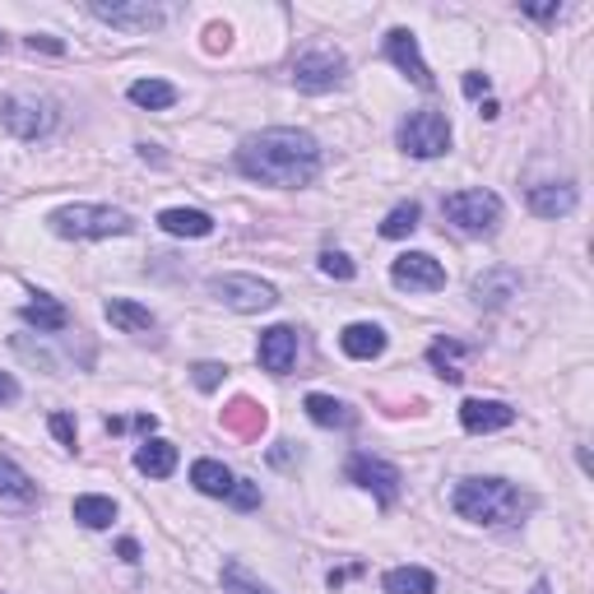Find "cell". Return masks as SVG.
Instances as JSON below:
<instances>
[{"mask_svg": "<svg viewBox=\"0 0 594 594\" xmlns=\"http://www.w3.org/2000/svg\"><path fill=\"white\" fill-rule=\"evenodd\" d=\"M237 168L242 177H251L260 186H311L321 172V145L311 131H297V126H274V131H260L251 139H242L237 149Z\"/></svg>", "mask_w": 594, "mask_h": 594, "instance_id": "6da1fadb", "label": "cell"}, {"mask_svg": "<svg viewBox=\"0 0 594 594\" xmlns=\"http://www.w3.org/2000/svg\"><path fill=\"white\" fill-rule=\"evenodd\" d=\"M450 506H456L460 520L502 530V525H520V516L530 511V497L506 479H460L456 493H450Z\"/></svg>", "mask_w": 594, "mask_h": 594, "instance_id": "7a4b0ae2", "label": "cell"}, {"mask_svg": "<svg viewBox=\"0 0 594 594\" xmlns=\"http://www.w3.org/2000/svg\"><path fill=\"white\" fill-rule=\"evenodd\" d=\"M47 223H51V233L57 237H75V242L126 237L135 228V219L126 214V209H112V205H61Z\"/></svg>", "mask_w": 594, "mask_h": 594, "instance_id": "3957f363", "label": "cell"}, {"mask_svg": "<svg viewBox=\"0 0 594 594\" xmlns=\"http://www.w3.org/2000/svg\"><path fill=\"white\" fill-rule=\"evenodd\" d=\"M442 214L460 237H493L502 223V196H493V190H456V196H446Z\"/></svg>", "mask_w": 594, "mask_h": 594, "instance_id": "277c9868", "label": "cell"}, {"mask_svg": "<svg viewBox=\"0 0 594 594\" xmlns=\"http://www.w3.org/2000/svg\"><path fill=\"white\" fill-rule=\"evenodd\" d=\"M209 293L228 311H242V317H256V311H270L279 302V288L256 274H214L209 279Z\"/></svg>", "mask_w": 594, "mask_h": 594, "instance_id": "5b68a950", "label": "cell"}, {"mask_svg": "<svg viewBox=\"0 0 594 594\" xmlns=\"http://www.w3.org/2000/svg\"><path fill=\"white\" fill-rule=\"evenodd\" d=\"M399 149L413 153V159H442L450 149V121L442 112H409L405 126H399Z\"/></svg>", "mask_w": 594, "mask_h": 594, "instance_id": "8992f818", "label": "cell"}, {"mask_svg": "<svg viewBox=\"0 0 594 594\" xmlns=\"http://www.w3.org/2000/svg\"><path fill=\"white\" fill-rule=\"evenodd\" d=\"M348 79V61L344 51H330V47H317V51H302L293 61V84L302 94H330V89H344Z\"/></svg>", "mask_w": 594, "mask_h": 594, "instance_id": "52a82bcc", "label": "cell"}, {"mask_svg": "<svg viewBox=\"0 0 594 594\" xmlns=\"http://www.w3.org/2000/svg\"><path fill=\"white\" fill-rule=\"evenodd\" d=\"M0 126L14 139H42L57 131V102L51 98H5L0 102Z\"/></svg>", "mask_w": 594, "mask_h": 594, "instance_id": "ba28073f", "label": "cell"}, {"mask_svg": "<svg viewBox=\"0 0 594 594\" xmlns=\"http://www.w3.org/2000/svg\"><path fill=\"white\" fill-rule=\"evenodd\" d=\"M89 14H94V20H102V24L121 28V33H159L168 24V10L149 5V0H112V5H108V0H94Z\"/></svg>", "mask_w": 594, "mask_h": 594, "instance_id": "9c48e42d", "label": "cell"}, {"mask_svg": "<svg viewBox=\"0 0 594 594\" xmlns=\"http://www.w3.org/2000/svg\"><path fill=\"white\" fill-rule=\"evenodd\" d=\"M344 474H348V483H358V487H367L381 506H391L395 497H399V469L391 465V460H381V456H367V450H354L348 456V465H344Z\"/></svg>", "mask_w": 594, "mask_h": 594, "instance_id": "30bf717a", "label": "cell"}, {"mask_svg": "<svg viewBox=\"0 0 594 594\" xmlns=\"http://www.w3.org/2000/svg\"><path fill=\"white\" fill-rule=\"evenodd\" d=\"M391 284L405 293H436V288H446V270L428 251H405L391 260Z\"/></svg>", "mask_w": 594, "mask_h": 594, "instance_id": "8fae6325", "label": "cell"}, {"mask_svg": "<svg viewBox=\"0 0 594 594\" xmlns=\"http://www.w3.org/2000/svg\"><path fill=\"white\" fill-rule=\"evenodd\" d=\"M381 51H386V61H391L395 70H405L418 89H432V84H436L432 70H428V61H423V51H418V38H413L409 28H391V33H386V47H381Z\"/></svg>", "mask_w": 594, "mask_h": 594, "instance_id": "7c38bea8", "label": "cell"}, {"mask_svg": "<svg viewBox=\"0 0 594 594\" xmlns=\"http://www.w3.org/2000/svg\"><path fill=\"white\" fill-rule=\"evenodd\" d=\"M256 358H260L265 372L288 376L293 362H297V330L293 325H270L265 335H260V344H256Z\"/></svg>", "mask_w": 594, "mask_h": 594, "instance_id": "4fadbf2b", "label": "cell"}, {"mask_svg": "<svg viewBox=\"0 0 594 594\" xmlns=\"http://www.w3.org/2000/svg\"><path fill=\"white\" fill-rule=\"evenodd\" d=\"M516 423V409L502 405V399H465L460 405V428L465 432H502Z\"/></svg>", "mask_w": 594, "mask_h": 594, "instance_id": "5bb4252c", "label": "cell"}, {"mask_svg": "<svg viewBox=\"0 0 594 594\" xmlns=\"http://www.w3.org/2000/svg\"><path fill=\"white\" fill-rule=\"evenodd\" d=\"M530 214L539 219H567L571 209H576V186L571 182H539L530 186Z\"/></svg>", "mask_w": 594, "mask_h": 594, "instance_id": "9a60e30c", "label": "cell"}, {"mask_svg": "<svg viewBox=\"0 0 594 594\" xmlns=\"http://www.w3.org/2000/svg\"><path fill=\"white\" fill-rule=\"evenodd\" d=\"M223 432H233V436H242V442H256L260 432H265V423H270V413L256 405V399H247V395H237L228 409H223Z\"/></svg>", "mask_w": 594, "mask_h": 594, "instance_id": "2e32d148", "label": "cell"}, {"mask_svg": "<svg viewBox=\"0 0 594 594\" xmlns=\"http://www.w3.org/2000/svg\"><path fill=\"white\" fill-rule=\"evenodd\" d=\"M108 321L112 325H121L126 335H139V339H149V335H159V317H153L149 307H139V302H131V297H108Z\"/></svg>", "mask_w": 594, "mask_h": 594, "instance_id": "e0dca14e", "label": "cell"}, {"mask_svg": "<svg viewBox=\"0 0 594 594\" xmlns=\"http://www.w3.org/2000/svg\"><path fill=\"white\" fill-rule=\"evenodd\" d=\"M339 348H344V354L354 358V362H372V358L386 354V330L372 325V321H354V325H348L344 335H339Z\"/></svg>", "mask_w": 594, "mask_h": 594, "instance_id": "ac0fdd59", "label": "cell"}, {"mask_svg": "<svg viewBox=\"0 0 594 594\" xmlns=\"http://www.w3.org/2000/svg\"><path fill=\"white\" fill-rule=\"evenodd\" d=\"M520 293V274L516 270H487L474 279V302L479 307H506Z\"/></svg>", "mask_w": 594, "mask_h": 594, "instance_id": "d6986e66", "label": "cell"}, {"mask_svg": "<svg viewBox=\"0 0 594 594\" xmlns=\"http://www.w3.org/2000/svg\"><path fill=\"white\" fill-rule=\"evenodd\" d=\"M20 317H24L28 325H38V335H61V330L70 325V311L57 302V297H47V293H38L33 302H24Z\"/></svg>", "mask_w": 594, "mask_h": 594, "instance_id": "ffe728a7", "label": "cell"}, {"mask_svg": "<svg viewBox=\"0 0 594 594\" xmlns=\"http://www.w3.org/2000/svg\"><path fill=\"white\" fill-rule=\"evenodd\" d=\"M135 469L149 479H168L172 469H177V446L163 442V436H149V442L135 450Z\"/></svg>", "mask_w": 594, "mask_h": 594, "instance_id": "44dd1931", "label": "cell"}, {"mask_svg": "<svg viewBox=\"0 0 594 594\" xmlns=\"http://www.w3.org/2000/svg\"><path fill=\"white\" fill-rule=\"evenodd\" d=\"M159 228L172 233V237H209L214 233V219H209L205 209H163Z\"/></svg>", "mask_w": 594, "mask_h": 594, "instance_id": "7402d4cb", "label": "cell"}, {"mask_svg": "<svg viewBox=\"0 0 594 594\" xmlns=\"http://www.w3.org/2000/svg\"><path fill=\"white\" fill-rule=\"evenodd\" d=\"M386 594H436V576L428 567H391L381 576Z\"/></svg>", "mask_w": 594, "mask_h": 594, "instance_id": "603a6c76", "label": "cell"}, {"mask_svg": "<svg viewBox=\"0 0 594 594\" xmlns=\"http://www.w3.org/2000/svg\"><path fill=\"white\" fill-rule=\"evenodd\" d=\"M302 409H307V418L317 428H354V409H348L344 399H335V395H307Z\"/></svg>", "mask_w": 594, "mask_h": 594, "instance_id": "cb8c5ba5", "label": "cell"}, {"mask_svg": "<svg viewBox=\"0 0 594 594\" xmlns=\"http://www.w3.org/2000/svg\"><path fill=\"white\" fill-rule=\"evenodd\" d=\"M190 483H196V493H205V497H228L233 469L223 460H196L190 465Z\"/></svg>", "mask_w": 594, "mask_h": 594, "instance_id": "d4e9b609", "label": "cell"}, {"mask_svg": "<svg viewBox=\"0 0 594 594\" xmlns=\"http://www.w3.org/2000/svg\"><path fill=\"white\" fill-rule=\"evenodd\" d=\"M70 516H75L84 530H108L116 520V502L98 497V493H84V497H75V506H70Z\"/></svg>", "mask_w": 594, "mask_h": 594, "instance_id": "484cf974", "label": "cell"}, {"mask_svg": "<svg viewBox=\"0 0 594 594\" xmlns=\"http://www.w3.org/2000/svg\"><path fill=\"white\" fill-rule=\"evenodd\" d=\"M0 502H38V483L10 456H0Z\"/></svg>", "mask_w": 594, "mask_h": 594, "instance_id": "4316f807", "label": "cell"}, {"mask_svg": "<svg viewBox=\"0 0 594 594\" xmlns=\"http://www.w3.org/2000/svg\"><path fill=\"white\" fill-rule=\"evenodd\" d=\"M131 102L135 108H149V112H163L177 102V89H172L168 79H135L131 84Z\"/></svg>", "mask_w": 594, "mask_h": 594, "instance_id": "83f0119b", "label": "cell"}, {"mask_svg": "<svg viewBox=\"0 0 594 594\" xmlns=\"http://www.w3.org/2000/svg\"><path fill=\"white\" fill-rule=\"evenodd\" d=\"M428 362L436 367V376L460 381V376H465V344H456V339H436V344L428 348Z\"/></svg>", "mask_w": 594, "mask_h": 594, "instance_id": "f1b7e54d", "label": "cell"}, {"mask_svg": "<svg viewBox=\"0 0 594 594\" xmlns=\"http://www.w3.org/2000/svg\"><path fill=\"white\" fill-rule=\"evenodd\" d=\"M223 594H274V585H265L260 576L242 567L237 557H228V562H223Z\"/></svg>", "mask_w": 594, "mask_h": 594, "instance_id": "f546056e", "label": "cell"}, {"mask_svg": "<svg viewBox=\"0 0 594 594\" xmlns=\"http://www.w3.org/2000/svg\"><path fill=\"white\" fill-rule=\"evenodd\" d=\"M418 219H423V209H418V200H405V205H395L386 219H381V237H409L418 228Z\"/></svg>", "mask_w": 594, "mask_h": 594, "instance_id": "4dcf8cb0", "label": "cell"}, {"mask_svg": "<svg viewBox=\"0 0 594 594\" xmlns=\"http://www.w3.org/2000/svg\"><path fill=\"white\" fill-rule=\"evenodd\" d=\"M321 274H330V279H344V284H348V279L358 274V265H354V260H348L344 251H321Z\"/></svg>", "mask_w": 594, "mask_h": 594, "instance_id": "1f68e13d", "label": "cell"}, {"mask_svg": "<svg viewBox=\"0 0 594 594\" xmlns=\"http://www.w3.org/2000/svg\"><path fill=\"white\" fill-rule=\"evenodd\" d=\"M228 502L237 506V511H256V506H260V487H256V483H247V479H233V487H228Z\"/></svg>", "mask_w": 594, "mask_h": 594, "instance_id": "d6a6232c", "label": "cell"}, {"mask_svg": "<svg viewBox=\"0 0 594 594\" xmlns=\"http://www.w3.org/2000/svg\"><path fill=\"white\" fill-rule=\"evenodd\" d=\"M190 376H196L200 391H219V381L228 376V367H223V362H196V367H190Z\"/></svg>", "mask_w": 594, "mask_h": 594, "instance_id": "836d02e7", "label": "cell"}, {"mask_svg": "<svg viewBox=\"0 0 594 594\" xmlns=\"http://www.w3.org/2000/svg\"><path fill=\"white\" fill-rule=\"evenodd\" d=\"M51 436H57L61 446L75 450V418H70V413H51Z\"/></svg>", "mask_w": 594, "mask_h": 594, "instance_id": "e575fe53", "label": "cell"}, {"mask_svg": "<svg viewBox=\"0 0 594 594\" xmlns=\"http://www.w3.org/2000/svg\"><path fill=\"white\" fill-rule=\"evenodd\" d=\"M228 38H233L228 24H209V28H205V47H209V51H223V47H228Z\"/></svg>", "mask_w": 594, "mask_h": 594, "instance_id": "d590c367", "label": "cell"}, {"mask_svg": "<svg viewBox=\"0 0 594 594\" xmlns=\"http://www.w3.org/2000/svg\"><path fill=\"white\" fill-rule=\"evenodd\" d=\"M28 47H33V51L42 47V51H51V57H61V51H65V42H61V38H47V33H33Z\"/></svg>", "mask_w": 594, "mask_h": 594, "instance_id": "8d00e7d4", "label": "cell"}, {"mask_svg": "<svg viewBox=\"0 0 594 594\" xmlns=\"http://www.w3.org/2000/svg\"><path fill=\"white\" fill-rule=\"evenodd\" d=\"M10 399H20V381L10 372H0V405H10Z\"/></svg>", "mask_w": 594, "mask_h": 594, "instance_id": "74e56055", "label": "cell"}, {"mask_svg": "<svg viewBox=\"0 0 594 594\" xmlns=\"http://www.w3.org/2000/svg\"><path fill=\"white\" fill-rule=\"evenodd\" d=\"M525 14H530V20H557L562 5H525Z\"/></svg>", "mask_w": 594, "mask_h": 594, "instance_id": "f35d334b", "label": "cell"}, {"mask_svg": "<svg viewBox=\"0 0 594 594\" xmlns=\"http://www.w3.org/2000/svg\"><path fill=\"white\" fill-rule=\"evenodd\" d=\"M465 94H469V98L487 94V75H465Z\"/></svg>", "mask_w": 594, "mask_h": 594, "instance_id": "ab89813d", "label": "cell"}, {"mask_svg": "<svg viewBox=\"0 0 594 594\" xmlns=\"http://www.w3.org/2000/svg\"><path fill=\"white\" fill-rule=\"evenodd\" d=\"M121 557H126V562H139V544H135V539H121Z\"/></svg>", "mask_w": 594, "mask_h": 594, "instance_id": "60d3db41", "label": "cell"}, {"mask_svg": "<svg viewBox=\"0 0 594 594\" xmlns=\"http://www.w3.org/2000/svg\"><path fill=\"white\" fill-rule=\"evenodd\" d=\"M530 594H553V585H548V581H534V590H530Z\"/></svg>", "mask_w": 594, "mask_h": 594, "instance_id": "b9f144b4", "label": "cell"}, {"mask_svg": "<svg viewBox=\"0 0 594 594\" xmlns=\"http://www.w3.org/2000/svg\"><path fill=\"white\" fill-rule=\"evenodd\" d=\"M0 47H5V33H0Z\"/></svg>", "mask_w": 594, "mask_h": 594, "instance_id": "7bdbcfd3", "label": "cell"}]
</instances>
